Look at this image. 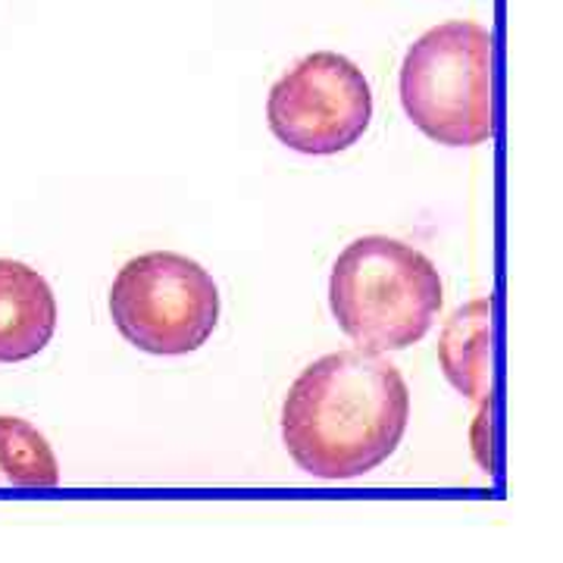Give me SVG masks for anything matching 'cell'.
<instances>
[{"label": "cell", "mask_w": 563, "mask_h": 563, "mask_svg": "<svg viewBox=\"0 0 563 563\" xmlns=\"http://www.w3.org/2000/svg\"><path fill=\"white\" fill-rule=\"evenodd\" d=\"M404 113L426 139L476 147L495 135V38L479 22H444L401 66Z\"/></svg>", "instance_id": "3"}, {"label": "cell", "mask_w": 563, "mask_h": 563, "mask_svg": "<svg viewBox=\"0 0 563 563\" xmlns=\"http://www.w3.org/2000/svg\"><path fill=\"white\" fill-rule=\"evenodd\" d=\"M57 332V298L38 269L0 257V363L41 354Z\"/></svg>", "instance_id": "6"}, {"label": "cell", "mask_w": 563, "mask_h": 563, "mask_svg": "<svg viewBox=\"0 0 563 563\" xmlns=\"http://www.w3.org/2000/svg\"><path fill=\"white\" fill-rule=\"evenodd\" d=\"M60 463L32 422L0 417V488H57Z\"/></svg>", "instance_id": "8"}, {"label": "cell", "mask_w": 563, "mask_h": 563, "mask_svg": "<svg viewBox=\"0 0 563 563\" xmlns=\"http://www.w3.org/2000/svg\"><path fill=\"white\" fill-rule=\"evenodd\" d=\"M373 120V91L357 63L317 51L282 76L266 98L269 132L307 157L354 147Z\"/></svg>", "instance_id": "5"}, {"label": "cell", "mask_w": 563, "mask_h": 563, "mask_svg": "<svg viewBox=\"0 0 563 563\" xmlns=\"http://www.w3.org/2000/svg\"><path fill=\"white\" fill-rule=\"evenodd\" d=\"M410 391L401 369L373 351L313 361L282 404V442L303 473L344 483L383 466L401 444Z\"/></svg>", "instance_id": "1"}, {"label": "cell", "mask_w": 563, "mask_h": 563, "mask_svg": "<svg viewBox=\"0 0 563 563\" xmlns=\"http://www.w3.org/2000/svg\"><path fill=\"white\" fill-rule=\"evenodd\" d=\"M473 451L485 470L495 466L492 463V401L479 404V417H476V429H473Z\"/></svg>", "instance_id": "9"}, {"label": "cell", "mask_w": 563, "mask_h": 563, "mask_svg": "<svg viewBox=\"0 0 563 563\" xmlns=\"http://www.w3.org/2000/svg\"><path fill=\"white\" fill-rule=\"evenodd\" d=\"M110 317L122 339L144 354L181 357L217 332L220 288L198 261L176 251H151L117 273Z\"/></svg>", "instance_id": "4"}, {"label": "cell", "mask_w": 563, "mask_h": 563, "mask_svg": "<svg viewBox=\"0 0 563 563\" xmlns=\"http://www.w3.org/2000/svg\"><path fill=\"white\" fill-rule=\"evenodd\" d=\"M442 295L435 263L388 235H363L347 244L329 279L339 329L373 354L422 342L442 310Z\"/></svg>", "instance_id": "2"}, {"label": "cell", "mask_w": 563, "mask_h": 563, "mask_svg": "<svg viewBox=\"0 0 563 563\" xmlns=\"http://www.w3.org/2000/svg\"><path fill=\"white\" fill-rule=\"evenodd\" d=\"M439 363L463 398L492 401V298L463 303L442 325Z\"/></svg>", "instance_id": "7"}]
</instances>
